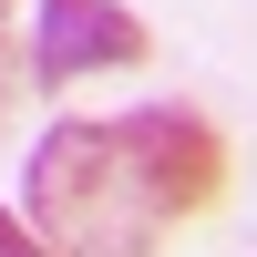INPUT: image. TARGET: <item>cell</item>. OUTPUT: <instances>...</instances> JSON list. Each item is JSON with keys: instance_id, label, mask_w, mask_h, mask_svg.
<instances>
[{"instance_id": "obj_3", "label": "cell", "mask_w": 257, "mask_h": 257, "mask_svg": "<svg viewBox=\"0 0 257 257\" xmlns=\"http://www.w3.org/2000/svg\"><path fill=\"white\" fill-rule=\"evenodd\" d=\"M41 21V82H82V72H123V62H144L155 41H144V21L123 11V0H31Z\"/></svg>"}, {"instance_id": "obj_1", "label": "cell", "mask_w": 257, "mask_h": 257, "mask_svg": "<svg viewBox=\"0 0 257 257\" xmlns=\"http://www.w3.org/2000/svg\"><path fill=\"white\" fill-rule=\"evenodd\" d=\"M31 226L52 257H155L165 206L144 196L113 123H52L31 144Z\"/></svg>"}, {"instance_id": "obj_4", "label": "cell", "mask_w": 257, "mask_h": 257, "mask_svg": "<svg viewBox=\"0 0 257 257\" xmlns=\"http://www.w3.org/2000/svg\"><path fill=\"white\" fill-rule=\"evenodd\" d=\"M0 257H52V247H41V226H21V216H0Z\"/></svg>"}, {"instance_id": "obj_2", "label": "cell", "mask_w": 257, "mask_h": 257, "mask_svg": "<svg viewBox=\"0 0 257 257\" xmlns=\"http://www.w3.org/2000/svg\"><path fill=\"white\" fill-rule=\"evenodd\" d=\"M113 144L134 155L144 196H155L165 216H196V206H216V185H226V144H216V123L185 113V103H144V113H123Z\"/></svg>"}, {"instance_id": "obj_5", "label": "cell", "mask_w": 257, "mask_h": 257, "mask_svg": "<svg viewBox=\"0 0 257 257\" xmlns=\"http://www.w3.org/2000/svg\"><path fill=\"white\" fill-rule=\"evenodd\" d=\"M11 11H21V0H0V21H11Z\"/></svg>"}]
</instances>
